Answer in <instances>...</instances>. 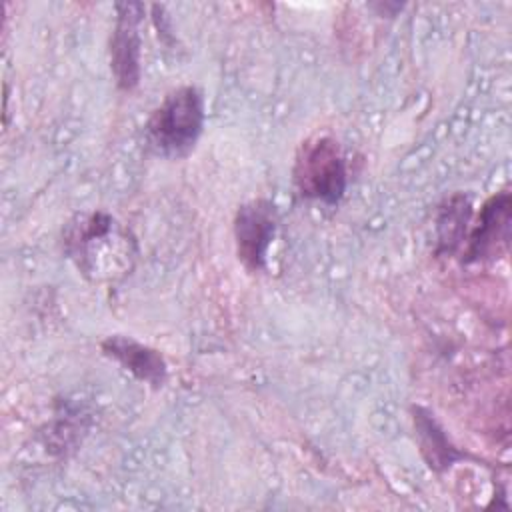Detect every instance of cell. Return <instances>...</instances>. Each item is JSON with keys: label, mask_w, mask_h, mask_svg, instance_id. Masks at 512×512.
<instances>
[{"label": "cell", "mask_w": 512, "mask_h": 512, "mask_svg": "<svg viewBox=\"0 0 512 512\" xmlns=\"http://www.w3.org/2000/svg\"><path fill=\"white\" fill-rule=\"evenodd\" d=\"M146 6L142 2H116L114 28L108 44L110 70L120 90L132 92L142 78L140 62V22L144 20Z\"/></svg>", "instance_id": "cell-5"}, {"label": "cell", "mask_w": 512, "mask_h": 512, "mask_svg": "<svg viewBox=\"0 0 512 512\" xmlns=\"http://www.w3.org/2000/svg\"><path fill=\"white\" fill-rule=\"evenodd\" d=\"M100 350L106 358L116 362L122 370L152 390H160L168 380V364L164 354L132 336L110 334L100 342Z\"/></svg>", "instance_id": "cell-7"}, {"label": "cell", "mask_w": 512, "mask_h": 512, "mask_svg": "<svg viewBox=\"0 0 512 512\" xmlns=\"http://www.w3.org/2000/svg\"><path fill=\"white\" fill-rule=\"evenodd\" d=\"M472 222V202L466 194L454 192L442 200L434 218V234L438 256H452L466 240Z\"/></svg>", "instance_id": "cell-8"}, {"label": "cell", "mask_w": 512, "mask_h": 512, "mask_svg": "<svg viewBox=\"0 0 512 512\" xmlns=\"http://www.w3.org/2000/svg\"><path fill=\"white\" fill-rule=\"evenodd\" d=\"M206 120L204 94L186 84L164 94L144 124V144L150 154L180 160L194 152Z\"/></svg>", "instance_id": "cell-2"}, {"label": "cell", "mask_w": 512, "mask_h": 512, "mask_svg": "<svg viewBox=\"0 0 512 512\" xmlns=\"http://www.w3.org/2000/svg\"><path fill=\"white\" fill-rule=\"evenodd\" d=\"M412 422L418 436L420 454L434 472L448 470L464 454L450 442L444 428L436 422L434 414L422 406H412Z\"/></svg>", "instance_id": "cell-9"}, {"label": "cell", "mask_w": 512, "mask_h": 512, "mask_svg": "<svg viewBox=\"0 0 512 512\" xmlns=\"http://www.w3.org/2000/svg\"><path fill=\"white\" fill-rule=\"evenodd\" d=\"M280 214L272 200L252 198L236 208L232 220L234 248L240 264L248 272H262L268 262V252L278 234Z\"/></svg>", "instance_id": "cell-4"}, {"label": "cell", "mask_w": 512, "mask_h": 512, "mask_svg": "<svg viewBox=\"0 0 512 512\" xmlns=\"http://www.w3.org/2000/svg\"><path fill=\"white\" fill-rule=\"evenodd\" d=\"M60 244L78 274L98 286L126 280L140 254L130 226L102 208L74 212L62 226Z\"/></svg>", "instance_id": "cell-1"}, {"label": "cell", "mask_w": 512, "mask_h": 512, "mask_svg": "<svg viewBox=\"0 0 512 512\" xmlns=\"http://www.w3.org/2000/svg\"><path fill=\"white\" fill-rule=\"evenodd\" d=\"M510 208L512 198L508 190L492 194L482 204L462 244L464 262L494 260L506 252L510 240Z\"/></svg>", "instance_id": "cell-6"}, {"label": "cell", "mask_w": 512, "mask_h": 512, "mask_svg": "<svg viewBox=\"0 0 512 512\" xmlns=\"http://www.w3.org/2000/svg\"><path fill=\"white\" fill-rule=\"evenodd\" d=\"M292 186L302 200L334 208L348 188V164L340 142L330 134L304 138L292 162Z\"/></svg>", "instance_id": "cell-3"}]
</instances>
